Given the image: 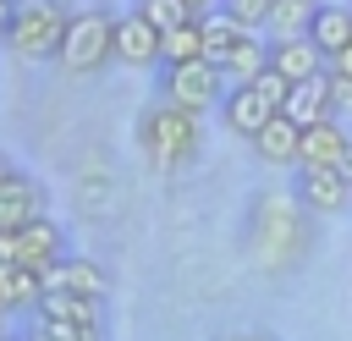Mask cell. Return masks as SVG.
<instances>
[{"label": "cell", "instance_id": "cell-1", "mask_svg": "<svg viewBox=\"0 0 352 341\" xmlns=\"http://www.w3.org/2000/svg\"><path fill=\"white\" fill-rule=\"evenodd\" d=\"M242 248L258 270L270 275H286L302 264V253L314 248V214L297 204V192H270V198H253L248 209V226H242Z\"/></svg>", "mask_w": 352, "mask_h": 341}, {"label": "cell", "instance_id": "cell-2", "mask_svg": "<svg viewBox=\"0 0 352 341\" xmlns=\"http://www.w3.org/2000/svg\"><path fill=\"white\" fill-rule=\"evenodd\" d=\"M204 143V126L192 110L170 104V99H154L143 116H138V154L154 165V170H182Z\"/></svg>", "mask_w": 352, "mask_h": 341}, {"label": "cell", "instance_id": "cell-3", "mask_svg": "<svg viewBox=\"0 0 352 341\" xmlns=\"http://www.w3.org/2000/svg\"><path fill=\"white\" fill-rule=\"evenodd\" d=\"M66 22H72V11H66L60 0H22V6H16V22H11V33H6V50H11L16 60H33V66L60 60Z\"/></svg>", "mask_w": 352, "mask_h": 341}, {"label": "cell", "instance_id": "cell-4", "mask_svg": "<svg viewBox=\"0 0 352 341\" xmlns=\"http://www.w3.org/2000/svg\"><path fill=\"white\" fill-rule=\"evenodd\" d=\"M116 60V16L104 6H88V11H72L66 22V38H60V66L72 77H94Z\"/></svg>", "mask_w": 352, "mask_h": 341}, {"label": "cell", "instance_id": "cell-5", "mask_svg": "<svg viewBox=\"0 0 352 341\" xmlns=\"http://www.w3.org/2000/svg\"><path fill=\"white\" fill-rule=\"evenodd\" d=\"M226 72L214 66V60H182V66H160V99H170V104H182V110H192V116H204V110H214L220 99H226Z\"/></svg>", "mask_w": 352, "mask_h": 341}, {"label": "cell", "instance_id": "cell-6", "mask_svg": "<svg viewBox=\"0 0 352 341\" xmlns=\"http://www.w3.org/2000/svg\"><path fill=\"white\" fill-rule=\"evenodd\" d=\"M297 204L308 214H341L352 204V182L336 170V165H297Z\"/></svg>", "mask_w": 352, "mask_h": 341}, {"label": "cell", "instance_id": "cell-7", "mask_svg": "<svg viewBox=\"0 0 352 341\" xmlns=\"http://www.w3.org/2000/svg\"><path fill=\"white\" fill-rule=\"evenodd\" d=\"M11 253H16V264L22 270H33V275H50L72 248H66V231H60V220H33V226H22L16 236H11Z\"/></svg>", "mask_w": 352, "mask_h": 341}, {"label": "cell", "instance_id": "cell-8", "mask_svg": "<svg viewBox=\"0 0 352 341\" xmlns=\"http://www.w3.org/2000/svg\"><path fill=\"white\" fill-rule=\"evenodd\" d=\"M44 214H50L44 182H33L28 170H16V176L0 187V236H16L22 226H33V220H44Z\"/></svg>", "mask_w": 352, "mask_h": 341}, {"label": "cell", "instance_id": "cell-9", "mask_svg": "<svg viewBox=\"0 0 352 341\" xmlns=\"http://www.w3.org/2000/svg\"><path fill=\"white\" fill-rule=\"evenodd\" d=\"M275 116H280V110L264 104V94H258L253 82H231L226 99H220V121H226V132H236V138H248V143H253Z\"/></svg>", "mask_w": 352, "mask_h": 341}, {"label": "cell", "instance_id": "cell-10", "mask_svg": "<svg viewBox=\"0 0 352 341\" xmlns=\"http://www.w3.org/2000/svg\"><path fill=\"white\" fill-rule=\"evenodd\" d=\"M44 292H72V297H110V270L88 253H66L50 275H44Z\"/></svg>", "mask_w": 352, "mask_h": 341}, {"label": "cell", "instance_id": "cell-11", "mask_svg": "<svg viewBox=\"0 0 352 341\" xmlns=\"http://www.w3.org/2000/svg\"><path fill=\"white\" fill-rule=\"evenodd\" d=\"M116 66H160V28L143 11L116 16Z\"/></svg>", "mask_w": 352, "mask_h": 341}, {"label": "cell", "instance_id": "cell-12", "mask_svg": "<svg viewBox=\"0 0 352 341\" xmlns=\"http://www.w3.org/2000/svg\"><path fill=\"white\" fill-rule=\"evenodd\" d=\"M38 314H44V319H55V324H72V330H82V336H104V302H99V297L44 292Z\"/></svg>", "mask_w": 352, "mask_h": 341}, {"label": "cell", "instance_id": "cell-13", "mask_svg": "<svg viewBox=\"0 0 352 341\" xmlns=\"http://www.w3.org/2000/svg\"><path fill=\"white\" fill-rule=\"evenodd\" d=\"M280 116L286 121H297L302 132L314 126V121H330L336 110H330V66L319 72V77H308V82H297L292 94H286V104H280Z\"/></svg>", "mask_w": 352, "mask_h": 341}, {"label": "cell", "instance_id": "cell-14", "mask_svg": "<svg viewBox=\"0 0 352 341\" xmlns=\"http://www.w3.org/2000/svg\"><path fill=\"white\" fill-rule=\"evenodd\" d=\"M308 38L319 44L324 60H336V55L352 44V6H346V0H319V11H314V22H308Z\"/></svg>", "mask_w": 352, "mask_h": 341}, {"label": "cell", "instance_id": "cell-15", "mask_svg": "<svg viewBox=\"0 0 352 341\" xmlns=\"http://www.w3.org/2000/svg\"><path fill=\"white\" fill-rule=\"evenodd\" d=\"M270 66H275L286 82H308V77H319L330 60H324L319 44L302 33V38H280V44H270Z\"/></svg>", "mask_w": 352, "mask_h": 341}, {"label": "cell", "instance_id": "cell-16", "mask_svg": "<svg viewBox=\"0 0 352 341\" xmlns=\"http://www.w3.org/2000/svg\"><path fill=\"white\" fill-rule=\"evenodd\" d=\"M253 154H258L264 165H302V126L286 121V116H275V121L253 138Z\"/></svg>", "mask_w": 352, "mask_h": 341}, {"label": "cell", "instance_id": "cell-17", "mask_svg": "<svg viewBox=\"0 0 352 341\" xmlns=\"http://www.w3.org/2000/svg\"><path fill=\"white\" fill-rule=\"evenodd\" d=\"M346 148H352V132L341 126V116L314 121V126L302 132V165H341Z\"/></svg>", "mask_w": 352, "mask_h": 341}, {"label": "cell", "instance_id": "cell-18", "mask_svg": "<svg viewBox=\"0 0 352 341\" xmlns=\"http://www.w3.org/2000/svg\"><path fill=\"white\" fill-rule=\"evenodd\" d=\"M0 302H6V314H38V302H44V275H33V270H22V264H6L0 270Z\"/></svg>", "mask_w": 352, "mask_h": 341}, {"label": "cell", "instance_id": "cell-19", "mask_svg": "<svg viewBox=\"0 0 352 341\" xmlns=\"http://www.w3.org/2000/svg\"><path fill=\"white\" fill-rule=\"evenodd\" d=\"M198 33H204V60H214V66H220V60H226V55H231V50H236V44H242L253 28H242V22H236V16L220 6V11L198 16Z\"/></svg>", "mask_w": 352, "mask_h": 341}, {"label": "cell", "instance_id": "cell-20", "mask_svg": "<svg viewBox=\"0 0 352 341\" xmlns=\"http://www.w3.org/2000/svg\"><path fill=\"white\" fill-rule=\"evenodd\" d=\"M220 72H226V82H253V77H264V72H270V38H264V33H248V38L220 60Z\"/></svg>", "mask_w": 352, "mask_h": 341}, {"label": "cell", "instance_id": "cell-21", "mask_svg": "<svg viewBox=\"0 0 352 341\" xmlns=\"http://www.w3.org/2000/svg\"><path fill=\"white\" fill-rule=\"evenodd\" d=\"M314 11H319V6H308V0H275V11H270V22H264L270 44H280V38H302L308 22H314Z\"/></svg>", "mask_w": 352, "mask_h": 341}, {"label": "cell", "instance_id": "cell-22", "mask_svg": "<svg viewBox=\"0 0 352 341\" xmlns=\"http://www.w3.org/2000/svg\"><path fill=\"white\" fill-rule=\"evenodd\" d=\"M182 60H204V33H198V22H182V28L160 33V66H182Z\"/></svg>", "mask_w": 352, "mask_h": 341}, {"label": "cell", "instance_id": "cell-23", "mask_svg": "<svg viewBox=\"0 0 352 341\" xmlns=\"http://www.w3.org/2000/svg\"><path fill=\"white\" fill-rule=\"evenodd\" d=\"M132 11H143L160 33H170V28H182V22H198V16L187 11V0H138Z\"/></svg>", "mask_w": 352, "mask_h": 341}, {"label": "cell", "instance_id": "cell-24", "mask_svg": "<svg viewBox=\"0 0 352 341\" xmlns=\"http://www.w3.org/2000/svg\"><path fill=\"white\" fill-rule=\"evenodd\" d=\"M226 11L242 22V28H253V33H264V22H270V11H275V0H226Z\"/></svg>", "mask_w": 352, "mask_h": 341}, {"label": "cell", "instance_id": "cell-25", "mask_svg": "<svg viewBox=\"0 0 352 341\" xmlns=\"http://www.w3.org/2000/svg\"><path fill=\"white\" fill-rule=\"evenodd\" d=\"M253 88H258V94H264V104H275V110H280V104H286V94H292V88H297V82H286V77H280V72H275V66H270V72H264V77H253Z\"/></svg>", "mask_w": 352, "mask_h": 341}, {"label": "cell", "instance_id": "cell-26", "mask_svg": "<svg viewBox=\"0 0 352 341\" xmlns=\"http://www.w3.org/2000/svg\"><path fill=\"white\" fill-rule=\"evenodd\" d=\"M330 110L336 116L352 110V77H341V72H330Z\"/></svg>", "mask_w": 352, "mask_h": 341}, {"label": "cell", "instance_id": "cell-27", "mask_svg": "<svg viewBox=\"0 0 352 341\" xmlns=\"http://www.w3.org/2000/svg\"><path fill=\"white\" fill-rule=\"evenodd\" d=\"M11 22H16V0H0V44H6V33H11Z\"/></svg>", "mask_w": 352, "mask_h": 341}, {"label": "cell", "instance_id": "cell-28", "mask_svg": "<svg viewBox=\"0 0 352 341\" xmlns=\"http://www.w3.org/2000/svg\"><path fill=\"white\" fill-rule=\"evenodd\" d=\"M330 72H341V77H352V44H346V50H341V55L330 60Z\"/></svg>", "mask_w": 352, "mask_h": 341}, {"label": "cell", "instance_id": "cell-29", "mask_svg": "<svg viewBox=\"0 0 352 341\" xmlns=\"http://www.w3.org/2000/svg\"><path fill=\"white\" fill-rule=\"evenodd\" d=\"M220 6H226V0H187V11H192V16H209V11H220Z\"/></svg>", "mask_w": 352, "mask_h": 341}, {"label": "cell", "instance_id": "cell-30", "mask_svg": "<svg viewBox=\"0 0 352 341\" xmlns=\"http://www.w3.org/2000/svg\"><path fill=\"white\" fill-rule=\"evenodd\" d=\"M6 264H16V253H11V236H0V270Z\"/></svg>", "mask_w": 352, "mask_h": 341}, {"label": "cell", "instance_id": "cell-31", "mask_svg": "<svg viewBox=\"0 0 352 341\" xmlns=\"http://www.w3.org/2000/svg\"><path fill=\"white\" fill-rule=\"evenodd\" d=\"M220 341H275V336H253V330H242V336H220Z\"/></svg>", "mask_w": 352, "mask_h": 341}, {"label": "cell", "instance_id": "cell-32", "mask_svg": "<svg viewBox=\"0 0 352 341\" xmlns=\"http://www.w3.org/2000/svg\"><path fill=\"white\" fill-rule=\"evenodd\" d=\"M11 176H16V165H11V160H6V154H0V187H6V182H11Z\"/></svg>", "mask_w": 352, "mask_h": 341}, {"label": "cell", "instance_id": "cell-33", "mask_svg": "<svg viewBox=\"0 0 352 341\" xmlns=\"http://www.w3.org/2000/svg\"><path fill=\"white\" fill-rule=\"evenodd\" d=\"M336 170H341V176H346V182H352V148H346V154H341V165H336Z\"/></svg>", "mask_w": 352, "mask_h": 341}, {"label": "cell", "instance_id": "cell-34", "mask_svg": "<svg viewBox=\"0 0 352 341\" xmlns=\"http://www.w3.org/2000/svg\"><path fill=\"white\" fill-rule=\"evenodd\" d=\"M6 319H11V314H6V302H0V336H6Z\"/></svg>", "mask_w": 352, "mask_h": 341}, {"label": "cell", "instance_id": "cell-35", "mask_svg": "<svg viewBox=\"0 0 352 341\" xmlns=\"http://www.w3.org/2000/svg\"><path fill=\"white\" fill-rule=\"evenodd\" d=\"M0 341H22V336H0Z\"/></svg>", "mask_w": 352, "mask_h": 341}, {"label": "cell", "instance_id": "cell-36", "mask_svg": "<svg viewBox=\"0 0 352 341\" xmlns=\"http://www.w3.org/2000/svg\"><path fill=\"white\" fill-rule=\"evenodd\" d=\"M308 6H319V0H308Z\"/></svg>", "mask_w": 352, "mask_h": 341}, {"label": "cell", "instance_id": "cell-37", "mask_svg": "<svg viewBox=\"0 0 352 341\" xmlns=\"http://www.w3.org/2000/svg\"><path fill=\"white\" fill-rule=\"evenodd\" d=\"M16 6H22V0H16Z\"/></svg>", "mask_w": 352, "mask_h": 341}]
</instances>
